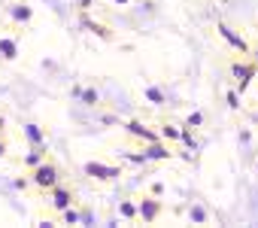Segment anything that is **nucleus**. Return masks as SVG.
<instances>
[{
  "instance_id": "obj_2",
  "label": "nucleus",
  "mask_w": 258,
  "mask_h": 228,
  "mask_svg": "<svg viewBox=\"0 0 258 228\" xmlns=\"http://www.w3.org/2000/svg\"><path fill=\"white\" fill-rule=\"evenodd\" d=\"M67 204H70V195H67V192H61V189H58V192H55V207H61V210H64V207H67Z\"/></svg>"
},
{
  "instance_id": "obj_1",
  "label": "nucleus",
  "mask_w": 258,
  "mask_h": 228,
  "mask_svg": "<svg viewBox=\"0 0 258 228\" xmlns=\"http://www.w3.org/2000/svg\"><path fill=\"white\" fill-rule=\"evenodd\" d=\"M34 183H37V186H43V189H55V186H58V170H55V167H49V164H43V167H37Z\"/></svg>"
},
{
  "instance_id": "obj_3",
  "label": "nucleus",
  "mask_w": 258,
  "mask_h": 228,
  "mask_svg": "<svg viewBox=\"0 0 258 228\" xmlns=\"http://www.w3.org/2000/svg\"><path fill=\"white\" fill-rule=\"evenodd\" d=\"M0 155H4V143H0Z\"/></svg>"
}]
</instances>
